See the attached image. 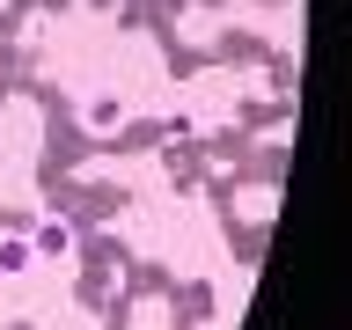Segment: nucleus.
Returning a JSON list of instances; mask_svg holds the SVG:
<instances>
[{
  "instance_id": "f03ea898",
  "label": "nucleus",
  "mask_w": 352,
  "mask_h": 330,
  "mask_svg": "<svg viewBox=\"0 0 352 330\" xmlns=\"http://www.w3.org/2000/svg\"><path fill=\"white\" fill-rule=\"evenodd\" d=\"M81 125H88V132H118V125H125V103H118V96H88Z\"/></svg>"
},
{
  "instance_id": "f257e3e1",
  "label": "nucleus",
  "mask_w": 352,
  "mask_h": 330,
  "mask_svg": "<svg viewBox=\"0 0 352 330\" xmlns=\"http://www.w3.org/2000/svg\"><path fill=\"white\" fill-rule=\"evenodd\" d=\"M74 235H81V228H74L66 213H44L37 228H30V257H66V250H74Z\"/></svg>"
},
{
  "instance_id": "7ed1b4c3",
  "label": "nucleus",
  "mask_w": 352,
  "mask_h": 330,
  "mask_svg": "<svg viewBox=\"0 0 352 330\" xmlns=\"http://www.w3.org/2000/svg\"><path fill=\"white\" fill-rule=\"evenodd\" d=\"M0 272H30V242H0Z\"/></svg>"
}]
</instances>
